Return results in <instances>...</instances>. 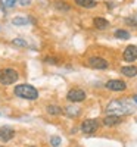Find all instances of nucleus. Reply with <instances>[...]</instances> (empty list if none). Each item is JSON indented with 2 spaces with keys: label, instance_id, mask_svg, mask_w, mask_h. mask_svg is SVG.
I'll return each instance as SVG.
<instances>
[{
  "label": "nucleus",
  "instance_id": "1",
  "mask_svg": "<svg viewBox=\"0 0 137 147\" xmlns=\"http://www.w3.org/2000/svg\"><path fill=\"white\" fill-rule=\"evenodd\" d=\"M106 115H118V116H125L134 113V105L125 99H115L111 100L105 107Z\"/></svg>",
  "mask_w": 137,
  "mask_h": 147
},
{
  "label": "nucleus",
  "instance_id": "2",
  "mask_svg": "<svg viewBox=\"0 0 137 147\" xmlns=\"http://www.w3.org/2000/svg\"><path fill=\"white\" fill-rule=\"evenodd\" d=\"M14 94L18 97V99L28 100V102H35V100H39V97H40L39 90H37L34 85L28 84V82H22V84L15 85Z\"/></svg>",
  "mask_w": 137,
  "mask_h": 147
},
{
  "label": "nucleus",
  "instance_id": "3",
  "mask_svg": "<svg viewBox=\"0 0 137 147\" xmlns=\"http://www.w3.org/2000/svg\"><path fill=\"white\" fill-rule=\"evenodd\" d=\"M19 80V71L6 66L3 69H0V85H12Z\"/></svg>",
  "mask_w": 137,
  "mask_h": 147
},
{
  "label": "nucleus",
  "instance_id": "4",
  "mask_svg": "<svg viewBox=\"0 0 137 147\" xmlns=\"http://www.w3.org/2000/svg\"><path fill=\"white\" fill-rule=\"evenodd\" d=\"M85 65L89 68H92V69H97V71H105L111 66L109 60L102 57V56H90L85 60Z\"/></svg>",
  "mask_w": 137,
  "mask_h": 147
},
{
  "label": "nucleus",
  "instance_id": "5",
  "mask_svg": "<svg viewBox=\"0 0 137 147\" xmlns=\"http://www.w3.org/2000/svg\"><path fill=\"white\" fill-rule=\"evenodd\" d=\"M87 99V93L80 87H72L66 93V100L69 103H83Z\"/></svg>",
  "mask_w": 137,
  "mask_h": 147
},
{
  "label": "nucleus",
  "instance_id": "6",
  "mask_svg": "<svg viewBox=\"0 0 137 147\" xmlns=\"http://www.w3.org/2000/svg\"><path fill=\"white\" fill-rule=\"evenodd\" d=\"M105 88L109 90V91H114V93H122L128 88V85L124 80L114 78V80H109V81L105 82Z\"/></svg>",
  "mask_w": 137,
  "mask_h": 147
},
{
  "label": "nucleus",
  "instance_id": "7",
  "mask_svg": "<svg viewBox=\"0 0 137 147\" xmlns=\"http://www.w3.org/2000/svg\"><path fill=\"white\" fill-rule=\"evenodd\" d=\"M99 127H100V122H99V119H85V121L81 122L80 129H81V132H84V134H94V132H97Z\"/></svg>",
  "mask_w": 137,
  "mask_h": 147
},
{
  "label": "nucleus",
  "instance_id": "8",
  "mask_svg": "<svg viewBox=\"0 0 137 147\" xmlns=\"http://www.w3.org/2000/svg\"><path fill=\"white\" fill-rule=\"evenodd\" d=\"M122 60L124 62H127L128 65L136 62L137 60V46L134 44H130L127 46L125 49H124V52H122Z\"/></svg>",
  "mask_w": 137,
  "mask_h": 147
},
{
  "label": "nucleus",
  "instance_id": "9",
  "mask_svg": "<svg viewBox=\"0 0 137 147\" xmlns=\"http://www.w3.org/2000/svg\"><path fill=\"white\" fill-rule=\"evenodd\" d=\"M14 137H15V129L12 127H9V125L0 127V141L2 143H7Z\"/></svg>",
  "mask_w": 137,
  "mask_h": 147
},
{
  "label": "nucleus",
  "instance_id": "10",
  "mask_svg": "<svg viewBox=\"0 0 137 147\" xmlns=\"http://www.w3.org/2000/svg\"><path fill=\"white\" fill-rule=\"evenodd\" d=\"M124 118L122 116H118V115H106L103 119H102V124L108 128H112V127H117L119 124H122Z\"/></svg>",
  "mask_w": 137,
  "mask_h": 147
},
{
  "label": "nucleus",
  "instance_id": "11",
  "mask_svg": "<svg viewBox=\"0 0 137 147\" xmlns=\"http://www.w3.org/2000/svg\"><path fill=\"white\" fill-rule=\"evenodd\" d=\"M119 74L122 77H125V78H134V77H137V66L133 65V63L121 66L119 68Z\"/></svg>",
  "mask_w": 137,
  "mask_h": 147
},
{
  "label": "nucleus",
  "instance_id": "12",
  "mask_svg": "<svg viewBox=\"0 0 137 147\" xmlns=\"http://www.w3.org/2000/svg\"><path fill=\"white\" fill-rule=\"evenodd\" d=\"M44 109H46V113L50 115V116H60L62 113H64V107H60V106L56 105V103L47 105Z\"/></svg>",
  "mask_w": 137,
  "mask_h": 147
},
{
  "label": "nucleus",
  "instance_id": "13",
  "mask_svg": "<svg viewBox=\"0 0 137 147\" xmlns=\"http://www.w3.org/2000/svg\"><path fill=\"white\" fill-rule=\"evenodd\" d=\"M93 25H94L96 30L103 31V30H108V28H109L111 24H109L108 19H105V18H102V16H96V18H93Z\"/></svg>",
  "mask_w": 137,
  "mask_h": 147
},
{
  "label": "nucleus",
  "instance_id": "14",
  "mask_svg": "<svg viewBox=\"0 0 137 147\" xmlns=\"http://www.w3.org/2000/svg\"><path fill=\"white\" fill-rule=\"evenodd\" d=\"M64 113L71 119H75L81 115V107H78V106H66V107H64Z\"/></svg>",
  "mask_w": 137,
  "mask_h": 147
},
{
  "label": "nucleus",
  "instance_id": "15",
  "mask_svg": "<svg viewBox=\"0 0 137 147\" xmlns=\"http://www.w3.org/2000/svg\"><path fill=\"white\" fill-rule=\"evenodd\" d=\"M74 3L80 7H84V9H94L97 6L96 0H74Z\"/></svg>",
  "mask_w": 137,
  "mask_h": 147
},
{
  "label": "nucleus",
  "instance_id": "16",
  "mask_svg": "<svg viewBox=\"0 0 137 147\" xmlns=\"http://www.w3.org/2000/svg\"><path fill=\"white\" fill-rule=\"evenodd\" d=\"M30 22H34V21L31 18H28V16H15L14 19H12V24L16 25V27H25Z\"/></svg>",
  "mask_w": 137,
  "mask_h": 147
},
{
  "label": "nucleus",
  "instance_id": "17",
  "mask_svg": "<svg viewBox=\"0 0 137 147\" xmlns=\"http://www.w3.org/2000/svg\"><path fill=\"white\" fill-rule=\"evenodd\" d=\"M114 37H115V38H118V40H128L130 38V32L127 31V30H115L114 31Z\"/></svg>",
  "mask_w": 137,
  "mask_h": 147
},
{
  "label": "nucleus",
  "instance_id": "18",
  "mask_svg": "<svg viewBox=\"0 0 137 147\" xmlns=\"http://www.w3.org/2000/svg\"><path fill=\"white\" fill-rule=\"evenodd\" d=\"M55 7L58 10H62V12H69L71 10V6L66 2H64V0H58V2H55Z\"/></svg>",
  "mask_w": 137,
  "mask_h": 147
},
{
  "label": "nucleus",
  "instance_id": "19",
  "mask_svg": "<svg viewBox=\"0 0 137 147\" xmlns=\"http://www.w3.org/2000/svg\"><path fill=\"white\" fill-rule=\"evenodd\" d=\"M43 62H44L46 65H58V63H59V59L55 57V56H46V57L43 59Z\"/></svg>",
  "mask_w": 137,
  "mask_h": 147
},
{
  "label": "nucleus",
  "instance_id": "20",
  "mask_svg": "<svg viewBox=\"0 0 137 147\" xmlns=\"http://www.w3.org/2000/svg\"><path fill=\"white\" fill-rule=\"evenodd\" d=\"M124 22H125L128 27L137 28V16H128V18H125V19H124Z\"/></svg>",
  "mask_w": 137,
  "mask_h": 147
},
{
  "label": "nucleus",
  "instance_id": "21",
  "mask_svg": "<svg viewBox=\"0 0 137 147\" xmlns=\"http://www.w3.org/2000/svg\"><path fill=\"white\" fill-rule=\"evenodd\" d=\"M12 44L18 46V47H27V41L22 38V37H16V38L12 40Z\"/></svg>",
  "mask_w": 137,
  "mask_h": 147
},
{
  "label": "nucleus",
  "instance_id": "22",
  "mask_svg": "<svg viewBox=\"0 0 137 147\" xmlns=\"http://www.w3.org/2000/svg\"><path fill=\"white\" fill-rule=\"evenodd\" d=\"M60 143H62V138H60V137H58V136H52V137H50V144H52L53 147H59Z\"/></svg>",
  "mask_w": 137,
  "mask_h": 147
},
{
  "label": "nucleus",
  "instance_id": "23",
  "mask_svg": "<svg viewBox=\"0 0 137 147\" xmlns=\"http://www.w3.org/2000/svg\"><path fill=\"white\" fill-rule=\"evenodd\" d=\"M31 2H33V0H16V3H18L19 6H22V7L30 6V5H31Z\"/></svg>",
  "mask_w": 137,
  "mask_h": 147
},
{
  "label": "nucleus",
  "instance_id": "24",
  "mask_svg": "<svg viewBox=\"0 0 137 147\" xmlns=\"http://www.w3.org/2000/svg\"><path fill=\"white\" fill-rule=\"evenodd\" d=\"M15 3H16V0H6V2H5L6 7H14Z\"/></svg>",
  "mask_w": 137,
  "mask_h": 147
},
{
  "label": "nucleus",
  "instance_id": "25",
  "mask_svg": "<svg viewBox=\"0 0 137 147\" xmlns=\"http://www.w3.org/2000/svg\"><path fill=\"white\" fill-rule=\"evenodd\" d=\"M133 100H134V102L137 103V94H134V96H133Z\"/></svg>",
  "mask_w": 137,
  "mask_h": 147
},
{
  "label": "nucleus",
  "instance_id": "26",
  "mask_svg": "<svg viewBox=\"0 0 137 147\" xmlns=\"http://www.w3.org/2000/svg\"><path fill=\"white\" fill-rule=\"evenodd\" d=\"M28 147H37V146H28Z\"/></svg>",
  "mask_w": 137,
  "mask_h": 147
}]
</instances>
